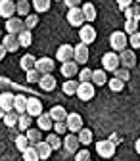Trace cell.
I'll use <instances>...</instances> for the list:
<instances>
[{
    "label": "cell",
    "instance_id": "1",
    "mask_svg": "<svg viewBox=\"0 0 140 161\" xmlns=\"http://www.w3.org/2000/svg\"><path fill=\"white\" fill-rule=\"evenodd\" d=\"M127 44H129V36L125 31H113L111 36H109V46L115 54H121L123 50H127Z\"/></svg>",
    "mask_w": 140,
    "mask_h": 161
},
{
    "label": "cell",
    "instance_id": "2",
    "mask_svg": "<svg viewBox=\"0 0 140 161\" xmlns=\"http://www.w3.org/2000/svg\"><path fill=\"white\" fill-rule=\"evenodd\" d=\"M115 150H117V146L111 144L109 140H100V142H96V153L100 157H104V159L113 157L115 155Z\"/></svg>",
    "mask_w": 140,
    "mask_h": 161
},
{
    "label": "cell",
    "instance_id": "3",
    "mask_svg": "<svg viewBox=\"0 0 140 161\" xmlns=\"http://www.w3.org/2000/svg\"><path fill=\"white\" fill-rule=\"evenodd\" d=\"M119 64H121V59H119V54H115V52H108L102 58V69L104 71H113L115 73L119 69Z\"/></svg>",
    "mask_w": 140,
    "mask_h": 161
},
{
    "label": "cell",
    "instance_id": "4",
    "mask_svg": "<svg viewBox=\"0 0 140 161\" xmlns=\"http://www.w3.org/2000/svg\"><path fill=\"white\" fill-rule=\"evenodd\" d=\"M65 17H67V23L73 25V27L81 29L85 25V15H83V10L81 8H71V10H67V15Z\"/></svg>",
    "mask_w": 140,
    "mask_h": 161
},
{
    "label": "cell",
    "instance_id": "5",
    "mask_svg": "<svg viewBox=\"0 0 140 161\" xmlns=\"http://www.w3.org/2000/svg\"><path fill=\"white\" fill-rule=\"evenodd\" d=\"M65 125H67V132H81L83 130V117L79 113H69L67 119H65Z\"/></svg>",
    "mask_w": 140,
    "mask_h": 161
},
{
    "label": "cell",
    "instance_id": "6",
    "mask_svg": "<svg viewBox=\"0 0 140 161\" xmlns=\"http://www.w3.org/2000/svg\"><path fill=\"white\" fill-rule=\"evenodd\" d=\"M73 56H75V46H71V44H62V46H58V52H56L58 62H62V64L73 62Z\"/></svg>",
    "mask_w": 140,
    "mask_h": 161
},
{
    "label": "cell",
    "instance_id": "7",
    "mask_svg": "<svg viewBox=\"0 0 140 161\" xmlns=\"http://www.w3.org/2000/svg\"><path fill=\"white\" fill-rule=\"evenodd\" d=\"M6 31L8 35H19L25 31V21L21 17H12V19H6Z\"/></svg>",
    "mask_w": 140,
    "mask_h": 161
},
{
    "label": "cell",
    "instance_id": "8",
    "mask_svg": "<svg viewBox=\"0 0 140 161\" xmlns=\"http://www.w3.org/2000/svg\"><path fill=\"white\" fill-rule=\"evenodd\" d=\"M54 67H56V62H54L52 58H38L36 59V65H35V69L41 75H52Z\"/></svg>",
    "mask_w": 140,
    "mask_h": 161
},
{
    "label": "cell",
    "instance_id": "9",
    "mask_svg": "<svg viewBox=\"0 0 140 161\" xmlns=\"http://www.w3.org/2000/svg\"><path fill=\"white\" fill-rule=\"evenodd\" d=\"M96 94V86L92 83H79V88H77V96L83 100V102H88L92 100Z\"/></svg>",
    "mask_w": 140,
    "mask_h": 161
},
{
    "label": "cell",
    "instance_id": "10",
    "mask_svg": "<svg viewBox=\"0 0 140 161\" xmlns=\"http://www.w3.org/2000/svg\"><path fill=\"white\" fill-rule=\"evenodd\" d=\"M79 38H81V42L83 44H92L94 40H96V29L92 25H83L81 29H79Z\"/></svg>",
    "mask_w": 140,
    "mask_h": 161
},
{
    "label": "cell",
    "instance_id": "11",
    "mask_svg": "<svg viewBox=\"0 0 140 161\" xmlns=\"http://www.w3.org/2000/svg\"><path fill=\"white\" fill-rule=\"evenodd\" d=\"M88 58H90V52H88V46L83 44V42H79L75 46V56H73V62L75 64H87L88 62Z\"/></svg>",
    "mask_w": 140,
    "mask_h": 161
},
{
    "label": "cell",
    "instance_id": "12",
    "mask_svg": "<svg viewBox=\"0 0 140 161\" xmlns=\"http://www.w3.org/2000/svg\"><path fill=\"white\" fill-rule=\"evenodd\" d=\"M44 111H42V102L41 100H36V98H29L27 100V115L29 117H41Z\"/></svg>",
    "mask_w": 140,
    "mask_h": 161
},
{
    "label": "cell",
    "instance_id": "13",
    "mask_svg": "<svg viewBox=\"0 0 140 161\" xmlns=\"http://www.w3.org/2000/svg\"><path fill=\"white\" fill-rule=\"evenodd\" d=\"M15 2L14 0H0V15L4 19H12L15 17Z\"/></svg>",
    "mask_w": 140,
    "mask_h": 161
},
{
    "label": "cell",
    "instance_id": "14",
    "mask_svg": "<svg viewBox=\"0 0 140 161\" xmlns=\"http://www.w3.org/2000/svg\"><path fill=\"white\" fill-rule=\"evenodd\" d=\"M119 59H121V65L125 69H131L136 65V56H134V50H131V48H127L119 54Z\"/></svg>",
    "mask_w": 140,
    "mask_h": 161
},
{
    "label": "cell",
    "instance_id": "15",
    "mask_svg": "<svg viewBox=\"0 0 140 161\" xmlns=\"http://www.w3.org/2000/svg\"><path fill=\"white\" fill-rule=\"evenodd\" d=\"M79 146H81V142H79L77 134H71V132H69V134L64 138V148H65L67 153H77V152H79Z\"/></svg>",
    "mask_w": 140,
    "mask_h": 161
},
{
    "label": "cell",
    "instance_id": "16",
    "mask_svg": "<svg viewBox=\"0 0 140 161\" xmlns=\"http://www.w3.org/2000/svg\"><path fill=\"white\" fill-rule=\"evenodd\" d=\"M14 100H15V94H12V92H2L0 94V108L4 109V113L14 111Z\"/></svg>",
    "mask_w": 140,
    "mask_h": 161
},
{
    "label": "cell",
    "instance_id": "17",
    "mask_svg": "<svg viewBox=\"0 0 140 161\" xmlns=\"http://www.w3.org/2000/svg\"><path fill=\"white\" fill-rule=\"evenodd\" d=\"M48 113H50V117H52L54 123H65V119H67V115H69L64 106H54Z\"/></svg>",
    "mask_w": 140,
    "mask_h": 161
},
{
    "label": "cell",
    "instance_id": "18",
    "mask_svg": "<svg viewBox=\"0 0 140 161\" xmlns=\"http://www.w3.org/2000/svg\"><path fill=\"white\" fill-rule=\"evenodd\" d=\"M27 96H23V94H15V100H14V111L17 113V115H23V113H27Z\"/></svg>",
    "mask_w": 140,
    "mask_h": 161
},
{
    "label": "cell",
    "instance_id": "19",
    "mask_svg": "<svg viewBox=\"0 0 140 161\" xmlns=\"http://www.w3.org/2000/svg\"><path fill=\"white\" fill-rule=\"evenodd\" d=\"M36 125H38V130H42V132H48L54 129V121L50 117V113H42L41 117L36 119Z\"/></svg>",
    "mask_w": 140,
    "mask_h": 161
},
{
    "label": "cell",
    "instance_id": "20",
    "mask_svg": "<svg viewBox=\"0 0 140 161\" xmlns=\"http://www.w3.org/2000/svg\"><path fill=\"white\" fill-rule=\"evenodd\" d=\"M79 64H75V62H67V64H62V75L69 80V79H73L75 75H79Z\"/></svg>",
    "mask_w": 140,
    "mask_h": 161
},
{
    "label": "cell",
    "instance_id": "21",
    "mask_svg": "<svg viewBox=\"0 0 140 161\" xmlns=\"http://www.w3.org/2000/svg\"><path fill=\"white\" fill-rule=\"evenodd\" d=\"M2 46L6 48V52H15L19 48V38L15 35H6L2 38Z\"/></svg>",
    "mask_w": 140,
    "mask_h": 161
},
{
    "label": "cell",
    "instance_id": "22",
    "mask_svg": "<svg viewBox=\"0 0 140 161\" xmlns=\"http://www.w3.org/2000/svg\"><path fill=\"white\" fill-rule=\"evenodd\" d=\"M35 65H36V58L31 56V54H25V56H21V59H19V67H21L25 73L35 69Z\"/></svg>",
    "mask_w": 140,
    "mask_h": 161
},
{
    "label": "cell",
    "instance_id": "23",
    "mask_svg": "<svg viewBox=\"0 0 140 161\" xmlns=\"http://www.w3.org/2000/svg\"><path fill=\"white\" fill-rule=\"evenodd\" d=\"M92 85L94 86H104V85H108V75H106L104 69H94V73H92Z\"/></svg>",
    "mask_w": 140,
    "mask_h": 161
},
{
    "label": "cell",
    "instance_id": "24",
    "mask_svg": "<svg viewBox=\"0 0 140 161\" xmlns=\"http://www.w3.org/2000/svg\"><path fill=\"white\" fill-rule=\"evenodd\" d=\"M81 10H83V15H85V21L92 23L94 19H96V8H94V4H92V2L83 4V6H81Z\"/></svg>",
    "mask_w": 140,
    "mask_h": 161
},
{
    "label": "cell",
    "instance_id": "25",
    "mask_svg": "<svg viewBox=\"0 0 140 161\" xmlns=\"http://www.w3.org/2000/svg\"><path fill=\"white\" fill-rule=\"evenodd\" d=\"M38 85H41V88L44 92H52L56 88V79H54V75H42V79H41Z\"/></svg>",
    "mask_w": 140,
    "mask_h": 161
},
{
    "label": "cell",
    "instance_id": "26",
    "mask_svg": "<svg viewBox=\"0 0 140 161\" xmlns=\"http://www.w3.org/2000/svg\"><path fill=\"white\" fill-rule=\"evenodd\" d=\"M35 150H36V153H38V157H41V159H48L50 155H52V148L48 146V142H46V140H44V142H38L36 146H35Z\"/></svg>",
    "mask_w": 140,
    "mask_h": 161
},
{
    "label": "cell",
    "instance_id": "27",
    "mask_svg": "<svg viewBox=\"0 0 140 161\" xmlns=\"http://www.w3.org/2000/svg\"><path fill=\"white\" fill-rule=\"evenodd\" d=\"M31 8H33V4L29 2V0H17L15 2V14H19V15H23V17H27L29 14H31Z\"/></svg>",
    "mask_w": 140,
    "mask_h": 161
},
{
    "label": "cell",
    "instance_id": "28",
    "mask_svg": "<svg viewBox=\"0 0 140 161\" xmlns=\"http://www.w3.org/2000/svg\"><path fill=\"white\" fill-rule=\"evenodd\" d=\"M25 136H27V140L31 142V146H36L38 142H42V132L38 130V129H29L25 132Z\"/></svg>",
    "mask_w": 140,
    "mask_h": 161
},
{
    "label": "cell",
    "instance_id": "29",
    "mask_svg": "<svg viewBox=\"0 0 140 161\" xmlns=\"http://www.w3.org/2000/svg\"><path fill=\"white\" fill-rule=\"evenodd\" d=\"M77 88H79V80H75V79H69V80H65V83H64V86H62L64 94H67V96H73V94H77Z\"/></svg>",
    "mask_w": 140,
    "mask_h": 161
},
{
    "label": "cell",
    "instance_id": "30",
    "mask_svg": "<svg viewBox=\"0 0 140 161\" xmlns=\"http://www.w3.org/2000/svg\"><path fill=\"white\" fill-rule=\"evenodd\" d=\"M15 148L19 150V152H27L29 148H31V142H29V140H27V136L25 134H17L15 136Z\"/></svg>",
    "mask_w": 140,
    "mask_h": 161
},
{
    "label": "cell",
    "instance_id": "31",
    "mask_svg": "<svg viewBox=\"0 0 140 161\" xmlns=\"http://www.w3.org/2000/svg\"><path fill=\"white\" fill-rule=\"evenodd\" d=\"M125 17L127 19H134V21H140V4H132L131 8L125 10Z\"/></svg>",
    "mask_w": 140,
    "mask_h": 161
},
{
    "label": "cell",
    "instance_id": "32",
    "mask_svg": "<svg viewBox=\"0 0 140 161\" xmlns=\"http://www.w3.org/2000/svg\"><path fill=\"white\" fill-rule=\"evenodd\" d=\"M17 38H19V46H23V48H29L31 44H33V35H31V31H23V33H19L17 35Z\"/></svg>",
    "mask_w": 140,
    "mask_h": 161
},
{
    "label": "cell",
    "instance_id": "33",
    "mask_svg": "<svg viewBox=\"0 0 140 161\" xmlns=\"http://www.w3.org/2000/svg\"><path fill=\"white\" fill-rule=\"evenodd\" d=\"M46 142H48V146H50L52 150H58V148H62V146H64V140L59 138L56 132H50V134L46 136Z\"/></svg>",
    "mask_w": 140,
    "mask_h": 161
},
{
    "label": "cell",
    "instance_id": "34",
    "mask_svg": "<svg viewBox=\"0 0 140 161\" xmlns=\"http://www.w3.org/2000/svg\"><path fill=\"white\" fill-rule=\"evenodd\" d=\"M92 136H94V134H92V130H90V129H83L81 132L77 134V138H79V142H81L83 146H88V144L92 142Z\"/></svg>",
    "mask_w": 140,
    "mask_h": 161
},
{
    "label": "cell",
    "instance_id": "35",
    "mask_svg": "<svg viewBox=\"0 0 140 161\" xmlns=\"http://www.w3.org/2000/svg\"><path fill=\"white\" fill-rule=\"evenodd\" d=\"M50 2L52 0H33V8L38 12V14H44V12H48L50 10Z\"/></svg>",
    "mask_w": 140,
    "mask_h": 161
},
{
    "label": "cell",
    "instance_id": "36",
    "mask_svg": "<svg viewBox=\"0 0 140 161\" xmlns=\"http://www.w3.org/2000/svg\"><path fill=\"white\" fill-rule=\"evenodd\" d=\"M31 123H33V117H29L27 113H23V115H19V130L21 132H27L29 129H31Z\"/></svg>",
    "mask_w": 140,
    "mask_h": 161
},
{
    "label": "cell",
    "instance_id": "37",
    "mask_svg": "<svg viewBox=\"0 0 140 161\" xmlns=\"http://www.w3.org/2000/svg\"><path fill=\"white\" fill-rule=\"evenodd\" d=\"M2 121H4V125H6L8 129H12V127H15V125L19 123V115H17L15 111H10V113H6V115H4V119H2Z\"/></svg>",
    "mask_w": 140,
    "mask_h": 161
},
{
    "label": "cell",
    "instance_id": "38",
    "mask_svg": "<svg viewBox=\"0 0 140 161\" xmlns=\"http://www.w3.org/2000/svg\"><path fill=\"white\" fill-rule=\"evenodd\" d=\"M92 73L94 69H88V67H83L81 71H79V83H92Z\"/></svg>",
    "mask_w": 140,
    "mask_h": 161
},
{
    "label": "cell",
    "instance_id": "39",
    "mask_svg": "<svg viewBox=\"0 0 140 161\" xmlns=\"http://www.w3.org/2000/svg\"><path fill=\"white\" fill-rule=\"evenodd\" d=\"M23 21H25V29L31 31V29H35V27L38 25V15H36V14H29Z\"/></svg>",
    "mask_w": 140,
    "mask_h": 161
},
{
    "label": "cell",
    "instance_id": "40",
    "mask_svg": "<svg viewBox=\"0 0 140 161\" xmlns=\"http://www.w3.org/2000/svg\"><path fill=\"white\" fill-rule=\"evenodd\" d=\"M125 33L129 36L138 33V21H134V19H127V21H125Z\"/></svg>",
    "mask_w": 140,
    "mask_h": 161
},
{
    "label": "cell",
    "instance_id": "41",
    "mask_svg": "<svg viewBox=\"0 0 140 161\" xmlns=\"http://www.w3.org/2000/svg\"><path fill=\"white\" fill-rule=\"evenodd\" d=\"M108 85H109V88L113 90V92H121L123 88H125V83H123V80H119V79H109L108 80Z\"/></svg>",
    "mask_w": 140,
    "mask_h": 161
},
{
    "label": "cell",
    "instance_id": "42",
    "mask_svg": "<svg viewBox=\"0 0 140 161\" xmlns=\"http://www.w3.org/2000/svg\"><path fill=\"white\" fill-rule=\"evenodd\" d=\"M23 161H41V157H38L35 146H31L27 152H23Z\"/></svg>",
    "mask_w": 140,
    "mask_h": 161
},
{
    "label": "cell",
    "instance_id": "43",
    "mask_svg": "<svg viewBox=\"0 0 140 161\" xmlns=\"http://www.w3.org/2000/svg\"><path fill=\"white\" fill-rule=\"evenodd\" d=\"M113 75H115V79L123 80V83H127V80L131 79V71H129V69H125V67H119V69H117Z\"/></svg>",
    "mask_w": 140,
    "mask_h": 161
},
{
    "label": "cell",
    "instance_id": "44",
    "mask_svg": "<svg viewBox=\"0 0 140 161\" xmlns=\"http://www.w3.org/2000/svg\"><path fill=\"white\" fill-rule=\"evenodd\" d=\"M41 79H42V75L38 73L36 69L27 71V83H41Z\"/></svg>",
    "mask_w": 140,
    "mask_h": 161
},
{
    "label": "cell",
    "instance_id": "45",
    "mask_svg": "<svg viewBox=\"0 0 140 161\" xmlns=\"http://www.w3.org/2000/svg\"><path fill=\"white\" fill-rule=\"evenodd\" d=\"M129 44H131V50H140V33H134L129 36Z\"/></svg>",
    "mask_w": 140,
    "mask_h": 161
},
{
    "label": "cell",
    "instance_id": "46",
    "mask_svg": "<svg viewBox=\"0 0 140 161\" xmlns=\"http://www.w3.org/2000/svg\"><path fill=\"white\" fill-rule=\"evenodd\" d=\"M75 161H90V152L85 148V150H79L75 153Z\"/></svg>",
    "mask_w": 140,
    "mask_h": 161
},
{
    "label": "cell",
    "instance_id": "47",
    "mask_svg": "<svg viewBox=\"0 0 140 161\" xmlns=\"http://www.w3.org/2000/svg\"><path fill=\"white\" fill-rule=\"evenodd\" d=\"M52 130H54V132L59 136V134L67 132V125H65V123H54V129H52Z\"/></svg>",
    "mask_w": 140,
    "mask_h": 161
},
{
    "label": "cell",
    "instance_id": "48",
    "mask_svg": "<svg viewBox=\"0 0 140 161\" xmlns=\"http://www.w3.org/2000/svg\"><path fill=\"white\" fill-rule=\"evenodd\" d=\"M132 2H134V0H117V6H119V8H123V12H125L127 8L132 6Z\"/></svg>",
    "mask_w": 140,
    "mask_h": 161
},
{
    "label": "cell",
    "instance_id": "49",
    "mask_svg": "<svg viewBox=\"0 0 140 161\" xmlns=\"http://www.w3.org/2000/svg\"><path fill=\"white\" fill-rule=\"evenodd\" d=\"M65 6L71 10V8H79V4H81V0H64Z\"/></svg>",
    "mask_w": 140,
    "mask_h": 161
},
{
    "label": "cell",
    "instance_id": "50",
    "mask_svg": "<svg viewBox=\"0 0 140 161\" xmlns=\"http://www.w3.org/2000/svg\"><path fill=\"white\" fill-rule=\"evenodd\" d=\"M108 140H109V142H111V144H115V146H119V142H121V136H119L117 132H113V134H111V136H109Z\"/></svg>",
    "mask_w": 140,
    "mask_h": 161
},
{
    "label": "cell",
    "instance_id": "51",
    "mask_svg": "<svg viewBox=\"0 0 140 161\" xmlns=\"http://www.w3.org/2000/svg\"><path fill=\"white\" fill-rule=\"evenodd\" d=\"M6 54H8V52H6V48H4L2 44H0V62H2V59L6 58Z\"/></svg>",
    "mask_w": 140,
    "mask_h": 161
},
{
    "label": "cell",
    "instance_id": "52",
    "mask_svg": "<svg viewBox=\"0 0 140 161\" xmlns=\"http://www.w3.org/2000/svg\"><path fill=\"white\" fill-rule=\"evenodd\" d=\"M134 150H136V153L140 155V138L136 140V142H134Z\"/></svg>",
    "mask_w": 140,
    "mask_h": 161
},
{
    "label": "cell",
    "instance_id": "53",
    "mask_svg": "<svg viewBox=\"0 0 140 161\" xmlns=\"http://www.w3.org/2000/svg\"><path fill=\"white\" fill-rule=\"evenodd\" d=\"M4 115H6V113H4V109L0 108V119H4Z\"/></svg>",
    "mask_w": 140,
    "mask_h": 161
},
{
    "label": "cell",
    "instance_id": "54",
    "mask_svg": "<svg viewBox=\"0 0 140 161\" xmlns=\"http://www.w3.org/2000/svg\"><path fill=\"white\" fill-rule=\"evenodd\" d=\"M2 38H4V36H2V31H0V40H2Z\"/></svg>",
    "mask_w": 140,
    "mask_h": 161
},
{
    "label": "cell",
    "instance_id": "55",
    "mask_svg": "<svg viewBox=\"0 0 140 161\" xmlns=\"http://www.w3.org/2000/svg\"><path fill=\"white\" fill-rule=\"evenodd\" d=\"M134 2H136V4H140V0H134Z\"/></svg>",
    "mask_w": 140,
    "mask_h": 161
},
{
    "label": "cell",
    "instance_id": "56",
    "mask_svg": "<svg viewBox=\"0 0 140 161\" xmlns=\"http://www.w3.org/2000/svg\"><path fill=\"white\" fill-rule=\"evenodd\" d=\"M14 2H17V0H14Z\"/></svg>",
    "mask_w": 140,
    "mask_h": 161
},
{
    "label": "cell",
    "instance_id": "57",
    "mask_svg": "<svg viewBox=\"0 0 140 161\" xmlns=\"http://www.w3.org/2000/svg\"><path fill=\"white\" fill-rule=\"evenodd\" d=\"M138 67H140V64H138Z\"/></svg>",
    "mask_w": 140,
    "mask_h": 161
},
{
    "label": "cell",
    "instance_id": "58",
    "mask_svg": "<svg viewBox=\"0 0 140 161\" xmlns=\"http://www.w3.org/2000/svg\"><path fill=\"white\" fill-rule=\"evenodd\" d=\"M56 2H58V0H56Z\"/></svg>",
    "mask_w": 140,
    "mask_h": 161
},
{
    "label": "cell",
    "instance_id": "59",
    "mask_svg": "<svg viewBox=\"0 0 140 161\" xmlns=\"http://www.w3.org/2000/svg\"><path fill=\"white\" fill-rule=\"evenodd\" d=\"M90 161H92V159H90Z\"/></svg>",
    "mask_w": 140,
    "mask_h": 161
}]
</instances>
